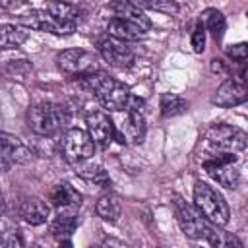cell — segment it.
I'll return each instance as SVG.
<instances>
[{
    "label": "cell",
    "mask_w": 248,
    "mask_h": 248,
    "mask_svg": "<svg viewBox=\"0 0 248 248\" xmlns=\"http://www.w3.org/2000/svg\"><path fill=\"white\" fill-rule=\"evenodd\" d=\"M194 205L200 209V213L211 225L223 227V225L229 223L231 211H229V205H227L225 198L213 186H209L202 180H198L194 184Z\"/></svg>",
    "instance_id": "obj_1"
},
{
    "label": "cell",
    "mask_w": 248,
    "mask_h": 248,
    "mask_svg": "<svg viewBox=\"0 0 248 248\" xmlns=\"http://www.w3.org/2000/svg\"><path fill=\"white\" fill-rule=\"evenodd\" d=\"M205 143L215 153H238L246 147L248 136L244 130L231 124H213L205 132Z\"/></svg>",
    "instance_id": "obj_2"
},
{
    "label": "cell",
    "mask_w": 248,
    "mask_h": 248,
    "mask_svg": "<svg viewBox=\"0 0 248 248\" xmlns=\"http://www.w3.org/2000/svg\"><path fill=\"white\" fill-rule=\"evenodd\" d=\"M66 122V110L54 103H39L29 108L27 124L39 136H52L56 134L62 124Z\"/></svg>",
    "instance_id": "obj_3"
},
{
    "label": "cell",
    "mask_w": 248,
    "mask_h": 248,
    "mask_svg": "<svg viewBox=\"0 0 248 248\" xmlns=\"http://www.w3.org/2000/svg\"><path fill=\"white\" fill-rule=\"evenodd\" d=\"M174 205V215H176V221L182 229V232L188 236V238H205L207 231H209V221L200 213V209L188 202H184L182 198H174L172 202Z\"/></svg>",
    "instance_id": "obj_4"
},
{
    "label": "cell",
    "mask_w": 248,
    "mask_h": 248,
    "mask_svg": "<svg viewBox=\"0 0 248 248\" xmlns=\"http://www.w3.org/2000/svg\"><path fill=\"white\" fill-rule=\"evenodd\" d=\"M93 149L95 143L91 136L79 128H70L60 141L62 157L72 165H79L81 161H87L93 155Z\"/></svg>",
    "instance_id": "obj_5"
},
{
    "label": "cell",
    "mask_w": 248,
    "mask_h": 248,
    "mask_svg": "<svg viewBox=\"0 0 248 248\" xmlns=\"http://www.w3.org/2000/svg\"><path fill=\"white\" fill-rule=\"evenodd\" d=\"M236 155L234 153H215L203 161V170L221 186L236 188L238 186V170L234 169Z\"/></svg>",
    "instance_id": "obj_6"
},
{
    "label": "cell",
    "mask_w": 248,
    "mask_h": 248,
    "mask_svg": "<svg viewBox=\"0 0 248 248\" xmlns=\"http://www.w3.org/2000/svg\"><path fill=\"white\" fill-rule=\"evenodd\" d=\"M56 64L62 72L70 74V76H85L91 72H97V58L93 52H87L83 48H68L62 50L56 56Z\"/></svg>",
    "instance_id": "obj_7"
},
{
    "label": "cell",
    "mask_w": 248,
    "mask_h": 248,
    "mask_svg": "<svg viewBox=\"0 0 248 248\" xmlns=\"http://www.w3.org/2000/svg\"><path fill=\"white\" fill-rule=\"evenodd\" d=\"M145 138V120L141 112L124 110L114 124V140L120 143H141Z\"/></svg>",
    "instance_id": "obj_8"
},
{
    "label": "cell",
    "mask_w": 248,
    "mask_h": 248,
    "mask_svg": "<svg viewBox=\"0 0 248 248\" xmlns=\"http://www.w3.org/2000/svg\"><path fill=\"white\" fill-rule=\"evenodd\" d=\"M19 21L25 25V27H31V29H37V31H46V33H54V35H66V33H72L76 27L74 25H68V23H62L60 19H56L50 12L46 10H31L27 14H23L19 17Z\"/></svg>",
    "instance_id": "obj_9"
},
{
    "label": "cell",
    "mask_w": 248,
    "mask_h": 248,
    "mask_svg": "<svg viewBox=\"0 0 248 248\" xmlns=\"http://www.w3.org/2000/svg\"><path fill=\"white\" fill-rule=\"evenodd\" d=\"M0 141H2V170H10L12 165H25L33 159L31 149L19 138L2 132Z\"/></svg>",
    "instance_id": "obj_10"
},
{
    "label": "cell",
    "mask_w": 248,
    "mask_h": 248,
    "mask_svg": "<svg viewBox=\"0 0 248 248\" xmlns=\"http://www.w3.org/2000/svg\"><path fill=\"white\" fill-rule=\"evenodd\" d=\"M211 101L217 107L242 105L244 101H248V85H246V81L242 78H229L217 87V91H215Z\"/></svg>",
    "instance_id": "obj_11"
},
{
    "label": "cell",
    "mask_w": 248,
    "mask_h": 248,
    "mask_svg": "<svg viewBox=\"0 0 248 248\" xmlns=\"http://www.w3.org/2000/svg\"><path fill=\"white\" fill-rule=\"evenodd\" d=\"M87 124V134L91 136L93 143L99 147H108V143L114 140V122L108 118L107 112L103 110H91L85 116Z\"/></svg>",
    "instance_id": "obj_12"
},
{
    "label": "cell",
    "mask_w": 248,
    "mask_h": 248,
    "mask_svg": "<svg viewBox=\"0 0 248 248\" xmlns=\"http://www.w3.org/2000/svg\"><path fill=\"white\" fill-rule=\"evenodd\" d=\"M97 48H99L103 60L108 62L114 68H128L134 62V50L126 43L116 41L112 37L101 39L99 45H97Z\"/></svg>",
    "instance_id": "obj_13"
},
{
    "label": "cell",
    "mask_w": 248,
    "mask_h": 248,
    "mask_svg": "<svg viewBox=\"0 0 248 248\" xmlns=\"http://www.w3.org/2000/svg\"><path fill=\"white\" fill-rule=\"evenodd\" d=\"M17 211H19V217L29 225H43V223H46V219L50 215L48 203L43 202L41 198H25V200H21Z\"/></svg>",
    "instance_id": "obj_14"
},
{
    "label": "cell",
    "mask_w": 248,
    "mask_h": 248,
    "mask_svg": "<svg viewBox=\"0 0 248 248\" xmlns=\"http://www.w3.org/2000/svg\"><path fill=\"white\" fill-rule=\"evenodd\" d=\"M50 203L56 209H78L81 205V194L70 184H56L48 194Z\"/></svg>",
    "instance_id": "obj_15"
},
{
    "label": "cell",
    "mask_w": 248,
    "mask_h": 248,
    "mask_svg": "<svg viewBox=\"0 0 248 248\" xmlns=\"http://www.w3.org/2000/svg\"><path fill=\"white\" fill-rule=\"evenodd\" d=\"M108 8L122 19H128L136 25H140L143 31H147L151 27V21L149 17L145 16V12L141 8H138L134 2H128V0H118V2H110Z\"/></svg>",
    "instance_id": "obj_16"
},
{
    "label": "cell",
    "mask_w": 248,
    "mask_h": 248,
    "mask_svg": "<svg viewBox=\"0 0 248 248\" xmlns=\"http://www.w3.org/2000/svg\"><path fill=\"white\" fill-rule=\"evenodd\" d=\"M107 31H108V35H110L112 39L122 41V43L138 41V39H141V37L145 35V31H143L140 25H136V23H132V21H128V19H122V17H112V19L108 21Z\"/></svg>",
    "instance_id": "obj_17"
},
{
    "label": "cell",
    "mask_w": 248,
    "mask_h": 248,
    "mask_svg": "<svg viewBox=\"0 0 248 248\" xmlns=\"http://www.w3.org/2000/svg\"><path fill=\"white\" fill-rule=\"evenodd\" d=\"M132 97H134V95L130 93V89H128L124 83L118 81L108 93H105L103 97H99V101H101V105H103L105 108H108V110H112V112H124V110H128Z\"/></svg>",
    "instance_id": "obj_18"
},
{
    "label": "cell",
    "mask_w": 248,
    "mask_h": 248,
    "mask_svg": "<svg viewBox=\"0 0 248 248\" xmlns=\"http://www.w3.org/2000/svg\"><path fill=\"white\" fill-rule=\"evenodd\" d=\"M205 240L213 248H244L236 234H232V232H229V231H225V229H221L217 225H209Z\"/></svg>",
    "instance_id": "obj_19"
},
{
    "label": "cell",
    "mask_w": 248,
    "mask_h": 248,
    "mask_svg": "<svg viewBox=\"0 0 248 248\" xmlns=\"http://www.w3.org/2000/svg\"><path fill=\"white\" fill-rule=\"evenodd\" d=\"M79 225V217L74 213H60L52 223H50V234L58 240H66Z\"/></svg>",
    "instance_id": "obj_20"
},
{
    "label": "cell",
    "mask_w": 248,
    "mask_h": 248,
    "mask_svg": "<svg viewBox=\"0 0 248 248\" xmlns=\"http://www.w3.org/2000/svg\"><path fill=\"white\" fill-rule=\"evenodd\" d=\"M95 211L99 217H103L105 221H116L122 213V203L118 200V196L114 194H105L97 200V205H95Z\"/></svg>",
    "instance_id": "obj_21"
},
{
    "label": "cell",
    "mask_w": 248,
    "mask_h": 248,
    "mask_svg": "<svg viewBox=\"0 0 248 248\" xmlns=\"http://www.w3.org/2000/svg\"><path fill=\"white\" fill-rule=\"evenodd\" d=\"M46 12H50L56 19H60L62 23H68V25H74L78 23L79 19V8L76 4H68V2H48Z\"/></svg>",
    "instance_id": "obj_22"
},
{
    "label": "cell",
    "mask_w": 248,
    "mask_h": 248,
    "mask_svg": "<svg viewBox=\"0 0 248 248\" xmlns=\"http://www.w3.org/2000/svg\"><path fill=\"white\" fill-rule=\"evenodd\" d=\"M27 41V31L23 27H17V25H10V23H4L0 25V46L4 50L8 48H17L19 45H23Z\"/></svg>",
    "instance_id": "obj_23"
},
{
    "label": "cell",
    "mask_w": 248,
    "mask_h": 248,
    "mask_svg": "<svg viewBox=\"0 0 248 248\" xmlns=\"http://www.w3.org/2000/svg\"><path fill=\"white\" fill-rule=\"evenodd\" d=\"M83 180L87 182H93L101 188H108L110 186V178H108V172L101 167V165H95V163H87V165H78V170H76Z\"/></svg>",
    "instance_id": "obj_24"
},
{
    "label": "cell",
    "mask_w": 248,
    "mask_h": 248,
    "mask_svg": "<svg viewBox=\"0 0 248 248\" xmlns=\"http://www.w3.org/2000/svg\"><path fill=\"white\" fill-rule=\"evenodd\" d=\"M186 108H188V103L180 95H176V93H163L161 95V114L165 118L182 114Z\"/></svg>",
    "instance_id": "obj_25"
},
{
    "label": "cell",
    "mask_w": 248,
    "mask_h": 248,
    "mask_svg": "<svg viewBox=\"0 0 248 248\" xmlns=\"http://www.w3.org/2000/svg\"><path fill=\"white\" fill-rule=\"evenodd\" d=\"M132 2L141 10H155V12H163V14L178 12V4L172 0H132Z\"/></svg>",
    "instance_id": "obj_26"
},
{
    "label": "cell",
    "mask_w": 248,
    "mask_h": 248,
    "mask_svg": "<svg viewBox=\"0 0 248 248\" xmlns=\"http://www.w3.org/2000/svg\"><path fill=\"white\" fill-rule=\"evenodd\" d=\"M205 25H207V29L211 31V35H213L217 41H221V37H223V33H225V27H227L225 16H223L221 12H217V10H207V12H205Z\"/></svg>",
    "instance_id": "obj_27"
},
{
    "label": "cell",
    "mask_w": 248,
    "mask_h": 248,
    "mask_svg": "<svg viewBox=\"0 0 248 248\" xmlns=\"http://www.w3.org/2000/svg\"><path fill=\"white\" fill-rule=\"evenodd\" d=\"M192 48L198 54L203 52V48H205V29H203V25L200 21L196 23V27L192 31Z\"/></svg>",
    "instance_id": "obj_28"
},
{
    "label": "cell",
    "mask_w": 248,
    "mask_h": 248,
    "mask_svg": "<svg viewBox=\"0 0 248 248\" xmlns=\"http://www.w3.org/2000/svg\"><path fill=\"white\" fill-rule=\"evenodd\" d=\"M227 54L232 60H248V43H238V45H231L227 48Z\"/></svg>",
    "instance_id": "obj_29"
},
{
    "label": "cell",
    "mask_w": 248,
    "mask_h": 248,
    "mask_svg": "<svg viewBox=\"0 0 248 248\" xmlns=\"http://www.w3.org/2000/svg\"><path fill=\"white\" fill-rule=\"evenodd\" d=\"M2 248H23V240L17 231H6L2 238Z\"/></svg>",
    "instance_id": "obj_30"
},
{
    "label": "cell",
    "mask_w": 248,
    "mask_h": 248,
    "mask_svg": "<svg viewBox=\"0 0 248 248\" xmlns=\"http://www.w3.org/2000/svg\"><path fill=\"white\" fill-rule=\"evenodd\" d=\"M29 70H31V64L27 60H12L8 64V72H14V74H17V72H29Z\"/></svg>",
    "instance_id": "obj_31"
},
{
    "label": "cell",
    "mask_w": 248,
    "mask_h": 248,
    "mask_svg": "<svg viewBox=\"0 0 248 248\" xmlns=\"http://www.w3.org/2000/svg\"><path fill=\"white\" fill-rule=\"evenodd\" d=\"M101 248H130V246H128V244H124V242H122V240H118V238H105Z\"/></svg>",
    "instance_id": "obj_32"
},
{
    "label": "cell",
    "mask_w": 248,
    "mask_h": 248,
    "mask_svg": "<svg viewBox=\"0 0 248 248\" xmlns=\"http://www.w3.org/2000/svg\"><path fill=\"white\" fill-rule=\"evenodd\" d=\"M211 70H213L215 74H225V72H227V68H225V64H223V60H219V58H215V60H211Z\"/></svg>",
    "instance_id": "obj_33"
},
{
    "label": "cell",
    "mask_w": 248,
    "mask_h": 248,
    "mask_svg": "<svg viewBox=\"0 0 248 248\" xmlns=\"http://www.w3.org/2000/svg\"><path fill=\"white\" fill-rule=\"evenodd\" d=\"M58 248H72V242L66 238V240H60V244H58Z\"/></svg>",
    "instance_id": "obj_34"
},
{
    "label": "cell",
    "mask_w": 248,
    "mask_h": 248,
    "mask_svg": "<svg viewBox=\"0 0 248 248\" xmlns=\"http://www.w3.org/2000/svg\"><path fill=\"white\" fill-rule=\"evenodd\" d=\"M91 248H101V246H91Z\"/></svg>",
    "instance_id": "obj_35"
},
{
    "label": "cell",
    "mask_w": 248,
    "mask_h": 248,
    "mask_svg": "<svg viewBox=\"0 0 248 248\" xmlns=\"http://www.w3.org/2000/svg\"><path fill=\"white\" fill-rule=\"evenodd\" d=\"M196 248H200V246H196Z\"/></svg>",
    "instance_id": "obj_36"
},
{
    "label": "cell",
    "mask_w": 248,
    "mask_h": 248,
    "mask_svg": "<svg viewBox=\"0 0 248 248\" xmlns=\"http://www.w3.org/2000/svg\"><path fill=\"white\" fill-rule=\"evenodd\" d=\"M246 16H248V14H246Z\"/></svg>",
    "instance_id": "obj_37"
}]
</instances>
